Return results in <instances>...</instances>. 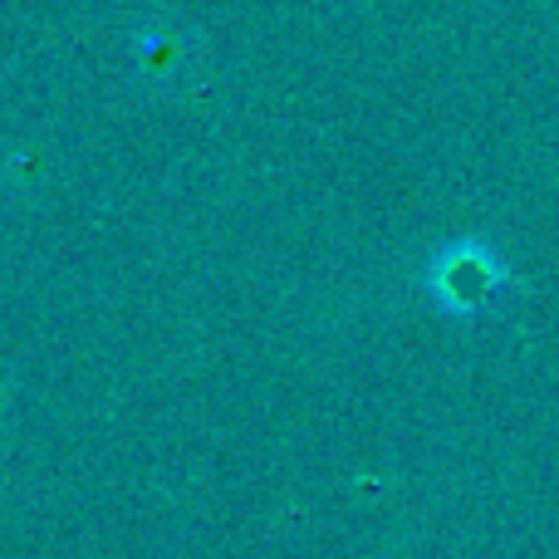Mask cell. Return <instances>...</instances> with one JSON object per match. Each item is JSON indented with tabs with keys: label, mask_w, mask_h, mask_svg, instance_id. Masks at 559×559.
<instances>
[{
	"label": "cell",
	"mask_w": 559,
	"mask_h": 559,
	"mask_svg": "<svg viewBox=\"0 0 559 559\" xmlns=\"http://www.w3.org/2000/svg\"><path fill=\"white\" fill-rule=\"evenodd\" d=\"M496 275H501V271L486 261L481 246H462V251H456V265H447V271H442V289L466 285V305H472V299H481V289L491 285Z\"/></svg>",
	"instance_id": "obj_1"
}]
</instances>
